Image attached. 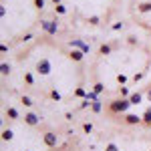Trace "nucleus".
Wrapping results in <instances>:
<instances>
[{
  "label": "nucleus",
  "mask_w": 151,
  "mask_h": 151,
  "mask_svg": "<svg viewBox=\"0 0 151 151\" xmlns=\"http://www.w3.org/2000/svg\"><path fill=\"white\" fill-rule=\"evenodd\" d=\"M141 119H143V125L151 127V107H147V109H145V113L141 115Z\"/></svg>",
  "instance_id": "nucleus-13"
},
{
  "label": "nucleus",
  "mask_w": 151,
  "mask_h": 151,
  "mask_svg": "<svg viewBox=\"0 0 151 151\" xmlns=\"http://www.w3.org/2000/svg\"><path fill=\"white\" fill-rule=\"evenodd\" d=\"M91 111H93V113H101V111H103V103H101L99 99H97V101H93V105H91Z\"/></svg>",
  "instance_id": "nucleus-17"
},
{
  "label": "nucleus",
  "mask_w": 151,
  "mask_h": 151,
  "mask_svg": "<svg viewBox=\"0 0 151 151\" xmlns=\"http://www.w3.org/2000/svg\"><path fill=\"white\" fill-rule=\"evenodd\" d=\"M123 121H125L127 125H141V123H143V119H141L139 115H135V113H125Z\"/></svg>",
  "instance_id": "nucleus-5"
},
{
  "label": "nucleus",
  "mask_w": 151,
  "mask_h": 151,
  "mask_svg": "<svg viewBox=\"0 0 151 151\" xmlns=\"http://www.w3.org/2000/svg\"><path fill=\"white\" fill-rule=\"evenodd\" d=\"M129 101H131V105H139L141 101H143V95L141 93H133L131 97H129Z\"/></svg>",
  "instance_id": "nucleus-14"
},
{
  "label": "nucleus",
  "mask_w": 151,
  "mask_h": 151,
  "mask_svg": "<svg viewBox=\"0 0 151 151\" xmlns=\"http://www.w3.org/2000/svg\"><path fill=\"white\" fill-rule=\"evenodd\" d=\"M42 141H45V145H47L48 149H55L58 145V135L52 133V131H47V133L42 135Z\"/></svg>",
  "instance_id": "nucleus-3"
},
{
  "label": "nucleus",
  "mask_w": 151,
  "mask_h": 151,
  "mask_svg": "<svg viewBox=\"0 0 151 151\" xmlns=\"http://www.w3.org/2000/svg\"><path fill=\"white\" fill-rule=\"evenodd\" d=\"M149 151H151V149H149Z\"/></svg>",
  "instance_id": "nucleus-37"
},
{
  "label": "nucleus",
  "mask_w": 151,
  "mask_h": 151,
  "mask_svg": "<svg viewBox=\"0 0 151 151\" xmlns=\"http://www.w3.org/2000/svg\"><path fill=\"white\" fill-rule=\"evenodd\" d=\"M89 105H93V103H89V99H83V103H81V109H87Z\"/></svg>",
  "instance_id": "nucleus-32"
},
{
  "label": "nucleus",
  "mask_w": 151,
  "mask_h": 151,
  "mask_svg": "<svg viewBox=\"0 0 151 151\" xmlns=\"http://www.w3.org/2000/svg\"><path fill=\"white\" fill-rule=\"evenodd\" d=\"M57 32H58V18H52V20H50V24H48V30H47V35L55 36Z\"/></svg>",
  "instance_id": "nucleus-10"
},
{
  "label": "nucleus",
  "mask_w": 151,
  "mask_h": 151,
  "mask_svg": "<svg viewBox=\"0 0 151 151\" xmlns=\"http://www.w3.org/2000/svg\"><path fill=\"white\" fill-rule=\"evenodd\" d=\"M24 123L28 125V127H36L38 123H40V117L36 115V113H32V111H28V113H24Z\"/></svg>",
  "instance_id": "nucleus-4"
},
{
  "label": "nucleus",
  "mask_w": 151,
  "mask_h": 151,
  "mask_svg": "<svg viewBox=\"0 0 151 151\" xmlns=\"http://www.w3.org/2000/svg\"><path fill=\"white\" fill-rule=\"evenodd\" d=\"M50 70H52V65H50L48 58H40V60L36 63V73H38L40 77H48Z\"/></svg>",
  "instance_id": "nucleus-2"
},
{
  "label": "nucleus",
  "mask_w": 151,
  "mask_h": 151,
  "mask_svg": "<svg viewBox=\"0 0 151 151\" xmlns=\"http://www.w3.org/2000/svg\"><path fill=\"white\" fill-rule=\"evenodd\" d=\"M127 42L131 45V47H133V45H137V38H135V36H129V38H127Z\"/></svg>",
  "instance_id": "nucleus-33"
},
{
  "label": "nucleus",
  "mask_w": 151,
  "mask_h": 151,
  "mask_svg": "<svg viewBox=\"0 0 151 151\" xmlns=\"http://www.w3.org/2000/svg\"><path fill=\"white\" fill-rule=\"evenodd\" d=\"M48 97H50L52 101H60V93H58V91H55V89H52V91L48 93Z\"/></svg>",
  "instance_id": "nucleus-24"
},
{
  "label": "nucleus",
  "mask_w": 151,
  "mask_h": 151,
  "mask_svg": "<svg viewBox=\"0 0 151 151\" xmlns=\"http://www.w3.org/2000/svg\"><path fill=\"white\" fill-rule=\"evenodd\" d=\"M83 131L89 135V133H93V123H83Z\"/></svg>",
  "instance_id": "nucleus-26"
},
{
  "label": "nucleus",
  "mask_w": 151,
  "mask_h": 151,
  "mask_svg": "<svg viewBox=\"0 0 151 151\" xmlns=\"http://www.w3.org/2000/svg\"><path fill=\"white\" fill-rule=\"evenodd\" d=\"M93 91H95L97 95H101V93L105 91V85H103V83H95V85H93Z\"/></svg>",
  "instance_id": "nucleus-20"
},
{
  "label": "nucleus",
  "mask_w": 151,
  "mask_h": 151,
  "mask_svg": "<svg viewBox=\"0 0 151 151\" xmlns=\"http://www.w3.org/2000/svg\"><path fill=\"white\" fill-rule=\"evenodd\" d=\"M69 45H70V47H77V48H79V50H83L85 55L89 52V45H85V42H83L81 38H75V40H70Z\"/></svg>",
  "instance_id": "nucleus-7"
},
{
  "label": "nucleus",
  "mask_w": 151,
  "mask_h": 151,
  "mask_svg": "<svg viewBox=\"0 0 151 151\" xmlns=\"http://www.w3.org/2000/svg\"><path fill=\"white\" fill-rule=\"evenodd\" d=\"M69 58L73 60V63H83L85 52H83V50H70V52H69Z\"/></svg>",
  "instance_id": "nucleus-9"
},
{
  "label": "nucleus",
  "mask_w": 151,
  "mask_h": 151,
  "mask_svg": "<svg viewBox=\"0 0 151 151\" xmlns=\"http://www.w3.org/2000/svg\"><path fill=\"white\" fill-rule=\"evenodd\" d=\"M117 83H119V87H123V85L127 83V77H125L123 73H121V75H117Z\"/></svg>",
  "instance_id": "nucleus-25"
},
{
  "label": "nucleus",
  "mask_w": 151,
  "mask_h": 151,
  "mask_svg": "<svg viewBox=\"0 0 151 151\" xmlns=\"http://www.w3.org/2000/svg\"><path fill=\"white\" fill-rule=\"evenodd\" d=\"M105 151H119V147H117L115 143H107L105 145Z\"/></svg>",
  "instance_id": "nucleus-27"
},
{
  "label": "nucleus",
  "mask_w": 151,
  "mask_h": 151,
  "mask_svg": "<svg viewBox=\"0 0 151 151\" xmlns=\"http://www.w3.org/2000/svg\"><path fill=\"white\" fill-rule=\"evenodd\" d=\"M113 45H107V42H105V45H101V47H99V55H101V57H107V55H111V52H113Z\"/></svg>",
  "instance_id": "nucleus-11"
},
{
  "label": "nucleus",
  "mask_w": 151,
  "mask_h": 151,
  "mask_svg": "<svg viewBox=\"0 0 151 151\" xmlns=\"http://www.w3.org/2000/svg\"><path fill=\"white\" fill-rule=\"evenodd\" d=\"M52 4L57 6V4H63V0H52Z\"/></svg>",
  "instance_id": "nucleus-34"
},
{
  "label": "nucleus",
  "mask_w": 151,
  "mask_h": 151,
  "mask_svg": "<svg viewBox=\"0 0 151 151\" xmlns=\"http://www.w3.org/2000/svg\"><path fill=\"white\" fill-rule=\"evenodd\" d=\"M0 73H2L4 77H6V75H10V65H6V63H2V65H0Z\"/></svg>",
  "instance_id": "nucleus-22"
},
{
  "label": "nucleus",
  "mask_w": 151,
  "mask_h": 151,
  "mask_svg": "<svg viewBox=\"0 0 151 151\" xmlns=\"http://www.w3.org/2000/svg\"><path fill=\"white\" fill-rule=\"evenodd\" d=\"M35 8L36 10H42L45 8V0H35Z\"/></svg>",
  "instance_id": "nucleus-28"
},
{
  "label": "nucleus",
  "mask_w": 151,
  "mask_h": 151,
  "mask_svg": "<svg viewBox=\"0 0 151 151\" xmlns=\"http://www.w3.org/2000/svg\"><path fill=\"white\" fill-rule=\"evenodd\" d=\"M129 107H131V101H129V99H115V101L109 103V111L115 113V115H119V113H127Z\"/></svg>",
  "instance_id": "nucleus-1"
},
{
  "label": "nucleus",
  "mask_w": 151,
  "mask_h": 151,
  "mask_svg": "<svg viewBox=\"0 0 151 151\" xmlns=\"http://www.w3.org/2000/svg\"><path fill=\"white\" fill-rule=\"evenodd\" d=\"M137 12H141V14H149L151 12V0H141L139 4H137Z\"/></svg>",
  "instance_id": "nucleus-6"
},
{
  "label": "nucleus",
  "mask_w": 151,
  "mask_h": 151,
  "mask_svg": "<svg viewBox=\"0 0 151 151\" xmlns=\"http://www.w3.org/2000/svg\"><path fill=\"white\" fill-rule=\"evenodd\" d=\"M149 129H151V127H149Z\"/></svg>",
  "instance_id": "nucleus-36"
},
{
  "label": "nucleus",
  "mask_w": 151,
  "mask_h": 151,
  "mask_svg": "<svg viewBox=\"0 0 151 151\" xmlns=\"http://www.w3.org/2000/svg\"><path fill=\"white\" fill-rule=\"evenodd\" d=\"M75 97H77V99H87V91H85L83 87H77V91H75Z\"/></svg>",
  "instance_id": "nucleus-19"
},
{
  "label": "nucleus",
  "mask_w": 151,
  "mask_h": 151,
  "mask_svg": "<svg viewBox=\"0 0 151 151\" xmlns=\"http://www.w3.org/2000/svg\"><path fill=\"white\" fill-rule=\"evenodd\" d=\"M131 97V93H129V89L123 85V87H119V99H129Z\"/></svg>",
  "instance_id": "nucleus-15"
},
{
  "label": "nucleus",
  "mask_w": 151,
  "mask_h": 151,
  "mask_svg": "<svg viewBox=\"0 0 151 151\" xmlns=\"http://www.w3.org/2000/svg\"><path fill=\"white\" fill-rule=\"evenodd\" d=\"M147 99H149V101H151V91H149V93H147Z\"/></svg>",
  "instance_id": "nucleus-35"
},
{
  "label": "nucleus",
  "mask_w": 151,
  "mask_h": 151,
  "mask_svg": "<svg viewBox=\"0 0 151 151\" xmlns=\"http://www.w3.org/2000/svg\"><path fill=\"white\" fill-rule=\"evenodd\" d=\"M87 99H89V101H97L99 97H97V93H95V91H91V93H87Z\"/></svg>",
  "instance_id": "nucleus-30"
},
{
  "label": "nucleus",
  "mask_w": 151,
  "mask_h": 151,
  "mask_svg": "<svg viewBox=\"0 0 151 151\" xmlns=\"http://www.w3.org/2000/svg\"><path fill=\"white\" fill-rule=\"evenodd\" d=\"M20 103H22L24 107H28V109H30V107L35 105V101H32V99H30L28 95H22V97H20Z\"/></svg>",
  "instance_id": "nucleus-16"
},
{
  "label": "nucleus",
  "mask_w": 151,
  "mask_h": 151,
  "mask_svg": "<svg viewBox=\"0 0 151 151\" xmlns=\"http://www.w3.org/2000/svg\"><path fill=\"white\" fill-rule=\"evenodd\" d=\"M24 83H26V87H35V77H32V73L30 70H24Z\"/></svg>",
  "instance_id": "nucleus-12"
},
{
  "label": "nucleus",
  "mask_w": 151,
  "mask_h": 151,
  "mask_svg": "<svg viewBox=\"0 0 151 151\" xmlns=\"http://www.w3.org/2000/svg\"><path fill=\"white\" fill-rule=\"evenodd\" d=\"M111 28H113V30H121V28H123V22H115Z\"/></svg>",
  "instance_id": "nucleus-31"
},
{
  "label": "nucleus",
  "mask_w": 151,
  "mask_h": 151,
  "mask_svg": "<svg viewBox=\"0 0 151 151\" xmlns=\"http://www.w3.org/2000/svg\"><path fill=\"white\" fill-rule=\"evenodd\" d=\"M143 77H145V70H141V73H137V75L133 77V83H139L141 79H143Z\"/></svg>",
  "instance_id": "nucleus-29"
},
{
  "label": "nucleus",
  "mask_w": 151,
  "mask_h": 151,
  "mask_svg": "<svg viewBox=\"0 0 151 151\" xmlns=\"http://www.w3.org/2000/svg\"><path fill=\"white\" fill-rule=\"evenodd\" d=\"M55 14H67V6L65 4H57L55 6Z\"/></svg>",
  "instance_id": "nucleus-21"
},
{
  "label": "nucleus",
  "mask_w": 151,
  "mask_h": 151,
  "mask_svg": "<svg viewBox=\"0 0 151 151\" xmlns=\"http://www.w3.org/2000/svg\"><path fill=\"white\" fill-rule=\"evenodd\" d=\"M4 115L8 117L10 121H18V119H20V115H18V111H16L14 107H6V109H4Z\"/></svg>",
  "instance_id": "nucleus-8"
},
{
  "label": "nucleus",
  "mask_w": 151,
  "mask_h": 151,
  "mask_svg": "<svg viewBox=\"0 0 151 151\" xmlns=\"http://www.w3.org/2000/svg\"><path fill=\"white\" fill-rule=\"evenodd\" d=\"M12 137H14V133H12L10 129H4L2 131V141H12Z\"/></svg>",
  "instance_id": "nucleus-18"
},
{
  "label": "nucleus",
  "mask_w": 151,
  "mask_h": 151,
  "mask_svg": "<svg viewBox=\"0 0 151 151\" xmlns=\"http://www.w3.org/2000/svg\"><path fill=\"white\" fill-rule=\"evenodd\" d=\"M87 22L91 24V26H97V24L101 22V18H99V16H89V18H87Z\"/></svg>",
  "instance_id": "nucleus-23"
}]
</instances>
